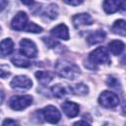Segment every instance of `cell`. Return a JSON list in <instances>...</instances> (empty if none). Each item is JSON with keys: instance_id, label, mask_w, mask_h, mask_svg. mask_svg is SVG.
Returning <instances> with one entry per match:
<instances>
[{"instance_id": "484cf974", "label": "cell", "mask_w": 126, "mask_h": 126, "mask_svg": "<svg viewBox=\"0 0 126 126\" xmlns=\"http://www.w3.org/2000/svg\"><path fill=\"white\" fill-rule=\"evenodd\" d=\"M74 126H91V125L86 121H78L74 124Z\"/></svg>"}, {"instance_id": "2e32d148", "label": "cell", "mask_w": 126, "mask_h": 126, "mask_svg": "<svg viewBox=\"0 0 126 126\" xmlns=\"http://www.w3.org/2000/svg\"><path fill=\"white\" fill-rule=\"evenodd\" d=\"M35 77L38 80V82L42 85H47L50 83L53 79V73L49 71H37L35 73Z\"/></svg>"}, {"instance_id": "4316f807", "label": "cell", "mask_w": 126, "mask_h": 126, "mask_svg": "<svg viewBox=\"0 0 126 126\" xmlns=\"http://www.w3.org/2000/svg\"><path fill=\"white\" fill-rule=\"evenodd\" d=\"M0 4H1V10H3V9H4V6L7 4V2H6V1L1 0V1H0Z\"/></svg>"}, {"instance_id": "5bb4252c", "label": "cell", "mask_w": 126, "mask_h": 126, "mask_svg": "<svg viewBox=\"0 0 126 126\" xmlns=\"http://www.w3.org/2000/svg\"><path fill=\"white\" fill-rule=\"evenodd\" d=\"M105 36H106L105 32H103V31H96V32H94L89 34V36L87 37V41L89 42V44L99 43V42L104 40Z\"/></svg>"}, {"instance_id": "d6986e66", "label": "cell", "mask_w": 126, "mask_h": 126, "mask_svg": "<svg viewBox=\"0 0 126 126\" xmlns=\"http://www.w3.org/2000/svg\"><path fill=\"white\" fill-rule=\"evenodd\" d=\"M11 61L13 62V64L15 66H18V67H29L31 65L30 61L28 59L24 58V56H22V55H16V56H14L11 59Z\"/></svg>"}, {"instance_id": "ba28073f", "label": "cell", "mask_w": 126, "mask_h": 126, "mask_svg": "<svg viewBox=\"0 0 126 126\" xmlns=\"http://www.w3.org/2000/svg\"><path fill=\"white\" fill-rule=\"evenodd\" d=\"M28 23V16L25 12L20 11L17 13V15L13 18L11 22V26L16 31H23L26 29Z\"/></svg>"}, {"instance_id": "f546056e", "label": "cell", "mask_w": 126, "mask_h": 126, "mask_svg": "<svg viewBox=\"0 0 126 126\" xmlns=\"http://www.w3.org/2000/svg\"><path fill=\"white\" fill-rule=\"evenodd\" d=\"M122 110H123V113L126 115V102L123 104V107H122Z\"/></svg>"}, {"instance_id": "5b68a950", "label": "cell", "mask_w": 126, "mask_h": 126, "mask_svg": "<svg viewBox=\"0 0 126 126\" xmlns=\"http://www.w3.org/2000/svg\"><path fill=\"white\" fill-rule=\"evenodd\" d=\"M20 50L22 54H24L29 58H34L37 54V49L35 44L28 38H24L20 41Z\"/></svg>"}, {"instance_id": "9c48e42d", "label": "cell", "mask_w": 126, "mask_h": 126, "mask_svg": "<svg viewBox=\"0 0 126 126\" xmlns=\"http://www.w3.org/2000/svg\"><path fill=\"white\" fill-rule=\"evenodd\" d=\"M64 113L68 116V117H75L79 114V111H80V107L79 105L76 103V102H73V101H65L62 103L61 105Z\"/></svg>"}, {"instance_id": "4dcf8cb0", "label": "cell", "mask_w": 126, "mask_h": 126, "mask_svg": "<svg viewBox=\"0 0 126 126\" xmlns=\"http://www.w3.org/2000/svg\"><path fill=\"white\" fill-rule=\"evenodd\" d=\"M103 126H112V125H110V124H108V123H105Z\"/></svg>"}, {"instance_id": "ac0fdd59", "label": "cell", "mask_w": 126, "mask_h": 126, "mask_svg": "<svg viewBox=\"0 0 126 126\" xmlns=\"http://www.w3.org/2000/svg\"><path fill=\"white\" fill-rule=\"evenodd\" d=\"M112 31L120 35H126V21L117 20L112 26Z\"/></svg>"}, {"instance_id": "7402d4cb", "label": "cell", "mask_w": 126, "mask_h": 126, "mask_svg": "<svg viewBox=\"0 0 126 126\" xmlns=\"http://www.w3.org/2000/svg\"><path fill=\"white\" fill-rule=\"evenodd\" d=\"M26 31L27 32H34V33H37V32H42V28L37 26L36 24L34 23H30L28 25V27L26 28Z\"/></svg>"}, {"instance_id": "52a82bcc", "label": "cell", "mask_w": 126, "mask_h": 126, "mask_svg": "<svg viewBox=\"0 0 126 126\" xmlns=\"http://www.w3.org/2000/svg\"><path fill=\"white\" fill-rule=\"evenodd\" d=\"M42 113H43L45 120L49 123H52V124L57 123L61 118L59 110L53 105H48V106L44 107L42 110Z\"/></svg>"}, {"instance_id": "277c9868", "label": "cell", "mask_w": 126, "mask_h": 126, "mask_svg": "<svg viewBox=\"0 0 126 126\" xmlns=\"http://www.w3.org/2000/svg\"><path fill=\"white\" fill-rule=\"evenodd\" d=\"M90 60L94 64H104V63H110V57L108 54V51L102 47L99 46L95 48L94 51L90 54Z\"/></svg>"}, {"instance_id": "83f0119b", "label": "cell", "mask_w": 126, "mask_h": 126, "mask_svg": "<svg viewBox=\"0 0 126 126\" xmlns=\"http://www.w3.org/2000/svg\"><path fill=\"white\" fill-rule=\"evenodd\" d=\"M23 4H26V5H30V4H33L34 2L33 1H22Z\"/></svg>"}, {"instance_id": "d4e9b609", "label": "cell", "mask_w": 126, "mask_h": 126, "mask_svg": "<svg viewBox=\"0 0 126 126\" xmlns=\"http://www.w3.org/2000/svg\"><path fill=\"white\" fill-rule=\"evenodd\" d=\"M64 2H65L66 4H69V5H79V4L83 3V1H79V0H77V1H69V0H64Z\"/></svg>"}, {"instance_id": "30bf717a", "label": "cell", "mask_w": 126, "mask_h": 126, "mask_svg": "<svg viewBox=\"0 0 126 126\" xmlns=\"http://www.w3.org/2000/svg\"><path fill=\"white\" fill-rule=\"evenodd\" d=\"M72 21H73V24L76 28H79V27H82V26H89V25H92V23H93L92 17L87 13H82V14L75 15L73 17Z\"/></svg>"}, {"instance_id": "3957f363", "label": "cell", "mask_w": 126, "mask_h": 126, "mask_svg": "<svg viewBox=\"0 0 126 126\" xmlns=\"http://www.w3.org/2000/svg\"><path fill=\"white\" fill-rule=\"evenodd\" d=\"M98 102L100 105L107 107V108H112L115 107L119 104L120 99L117 94L114 93H111L109 91H104L101 93V94L98 97Z\"/></svg>"}, {"instance_id": "7c38bea8", "label": "cell", "mask_w": 126, "mask_h": 126, "mask_svg": "<svg viewBox=\"0 0 126 126\" xmlns=\"http://www.w3.org/2000/svg\"><path fill=\"white\" fill-rule=\"evenodd\" d=\"M51 33L58 38L64 39V40H68L69 39V31L66 25L64 24H60L58 26H56L55 28H53L51 30Z\"/></svg>"}, {"instance_id": "9a60e30c", "label": "cell", "mask_w": 126, "mask_h": 126, "mask_svg": "<svg viewBox=\"0 0 126 126\" xmlns=\"http://www.w3.org/2000/svg\"><path fill=\"white\" fill-rule=\"evenodd\" d=\"M125 48V44L121 40H112L108 43V49L114 55H119Z\"/></svg>"}, {"instance_id": "7a4b0ae2", "label": "cell", "mask_w": 126, "mask_h": 126, "mask_svg": "<svg viewBox=\"0 0 126 126\" xmlns=\"http://www.w3.org/2000/svg\"><path fill=\"white\" fill-rule=\"evenodd\" d=\"M32 103V96L26 95H14L9 100V105L14 110H22Z\"/></svg>"}, {"instance_id": "44dd1931", "label": "cell", "mask_w": 126, "mask_h": 126, "mask_svg": "<svg viewBox=\"0 0 126 126\" xmlns=\"http://www.w3.org/2000/svg\"><path fill=\"white\" fill-rule=\"evenodd\" d=\"M45 15L50 19H55L57 17V6L54 4L49 5L45 10Z\"/></svg>"}, {"instance_id": "8992f818", "label": "cell", "mask_w": 126, "mask_h": 126, "mask_svg": "<svg viewBox=\"0 0 126 126\" xmlns=\"http://www.w3.org/2000/svg\"><path fill=\"white\" fill-rule=\"evenodd\" d=\"M11 87L17 90H30L32 86V82L27 76H16L11 81Z\"/></svg>"}, {"instance_id": "f1b7e54d", "label": "cell", "mask_w": 126, "mask_h": 126, "mask_svg": "<svg viewBox=\"0 0 126 126\" xmlns=\"http://www.w3.org/2000/svg\"><path fill=\"white\" fill-rule=\"evenodd\" d=\"M121 62H122L123 64H125V65H126V54H125V55L122 57V59H121Z\"/></svg>"}, {"instance_id": "8fae6325", "label": "cell", "mask_w": 126, "mask_h": 126, "mask_svg": "<svg viewBox=\"0 0 126 126\" xmlns=\"http://www.w3.org/2000/svg\"><path fill=\"white\" fill-rule=\"evenodd\" d=\"M51 92L53 95L56 97H64V96L70 95L73 93V89H71L70 87L63 86L61 84H57L51 88Z\"/></svg>"}, {"instance_id": "603a6c76", "label": "cell", "mask_w": 126, "mask_h": 126, "mask_svg": "<svg viewBox=\"0 0 126 126\" xmlns=\"http://www.w3.org/2000/svg\"><path fill=\"white\" fill-rule=\"evenodd\" d=\"M106 84L111 87V88H114V89H118L119 88V82L117 79L113 78V77H108V79L106 80Z\"/></svg>"}, {"instance_id": "4fadbf2b", "label": "cell", "mask_w": 126, "mask_h": 126, "mask_svg": "<svg viewBox=\"0 0 126 126\" xmlns=\"http://www.w3.org/2000/svg\"><path fill=\"white\" fill-rule=\"evenodd\" d=\"M124 4V2L122 1H117V0H107L103 2V9L107 14H112L117 12L122 5Z\"/></svg>"}, {"instance_id": "6da1fadb", "label": "cell", "mask_w": 126, "mask_h": 126, "mask_svg": "<svg viewBox=\"0 0 126 126\" xmlns=\"http://www.w3.org/2000/svg\"><path fill=\"white\" fill-rule=\"evenodd\" d=\"M55 69L61 77L70 80H74L80 74V69L75 63L65 60H59L55 65Z\"/></svg>"}, {"instance_id": "cb8c5ba5", "label": "cell", "mask_w": 126, "mask_h": 126, "mask_svg": "<svg viewBox=\"0 0 126 126\" xmlns=\"http://www.w3.org/2000/svg\"><path fill=\"white\" fill-rule=\"evenodd\" d=\"M2 126H18V123L16 120H13V119H5L2 123Z\"/></svg>"}, {"instance_id": "e0dca14e", "label": "cell", "mask_w": 126, "mask_h": 126, "mask_svg": "<svg viewBox=\"0 0 126 126\" xmlns=\"http://www.w3.org/2000/svg\"><path fill=\"white\" fill-rule=\"evenodd\" d=\"M14 49V43L11 38H5L1 41V55L6 56L12 53Z\"/></svg>"}, {"instance_id": "ffe728a7", "label": "cell", "mask_w": 126, "mask_h": 126, "mask_svg": "<svg viewBox=\"0 0 126 126\" xmlns=\"http://www.w3.org/2000/svg\"><path fill=\"white\" fill-rule=\"evenodd\" d=\"M88 92H89L88 87H87L85 84H83V83L77 84V85L75 86L74 90H73V93H74V94H81V95L86 94Z\"/></svg>"}]
</instances>
